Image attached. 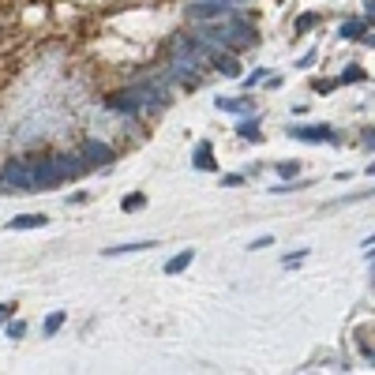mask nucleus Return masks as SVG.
<instances>
[{"label":"nucleus","mask_w":375,"mask_h":375,"mask_svg":"<svg viewBox=\"0 0 375 375\" xmlns=\"http://www.w3.org/2000/svg\"><path fill=\"white\" fill-rule=\"evenodd\" d=\"M15 315V304L12 300H4V304H0V319H12Z\"/></svg>","instance_id":"28"},{"label":"nucleus","mask_w":375,"mask_h":375,"mask_svg":"<svg viewBox=\"0 0 375 375\" xmlns=\"http://www.w3.org/2000/svg\"><path fill=\"white\" fill-rule=\"evenodd\" d=\"M263 79H267V68H255L248 79H244V86H255V83H263Z\"/></svg>","instance_id":"26"},{"label":"nucleus","mask_w":375,"mask_h":375,"mask_svg":"<svg viewBox=\"0 0 375 375\" xmlns=\"http://www.w3.org/2000/svg\"><path fill=\"white\" fill-rule=\"evenodd\" d=\"M53 162H57V169L64 173V180H79V177H86V162L79 158V150H60V154H53Z\"/></svg>","instance_id":"7"},{"label":"nucleus","mask_w":375,"mask_h":375,"mask_svg":"<svg viewBox=\"0 0 375 375\" xmlns=\"http://www.w3.org/2000/svg\"><path fill=\"white\" fill-rule=\"evenodd\" d=\"M191 263H195V248H184V252H177L169 263H165V274H184Z\"/></svg>","instance_id":"14"},{"label":"nucleus","mask_w":375,"mask_h":375,"mask_svg":"<svg viewBox=\"0 0 375 375\" xmlns=\"http://www.w3.org/2000/svg\"><path fill=\"white\" fill-rule=\"evenodd\" d=\"M278 177H282V180L300 177V165H297V162H278Z\"/></svg>","instance_id":"20"},{"label":"nucleus","mask_w":375,"mask_h":375,"mask_svg":"<svg viewBox=\"0 0 375 375\" xmlns=\"http://www.w3.org/2000/svg\"><path fill=\"white\" fill-rule=\"evenodd\" d=\"M64 319H68V312H53L49 319H45V323H42V334H45V338H53V334H60Z\"/></svg>","instance_id":"17"},{"label":"nucleus","mask_w":375,"mask_h":375,"mask_svg":"<svg viewBox=\"0 0 375 375\" xmlns=\"http://www.w3.org/2000/svg\"><path fill=\"white\" fill-rule=\"evenodd\" d=\"M158 248V241H128V244H113L106 248V259H117V255H135V252H150Z\"/></svg>","instance_id":"13"},{"label":"nucleus","mask_w":375,"mask_h":375,"mask_svg":"<svg viewBox=\"0 0 375 375\" xmlns=\"http://www.w3.org/2000/svg\"><path fill=\"white\" fill-rule=\"evenodd\" d=\"M30 177H34V188L38 191H57L64 184V173L57 169V162L49 158H30Z\"/></svg>","instance_id":"5"},{"label":"nucleus","mask_w":375,"mask_h":375,"mask_svg":"<svg viewBox=\"0 0 375 375\" xmlns=\"http://www.w3.org/2000/svg\"><path fill=\"white\" fill-rule=\"evenodd\" d=\"M338 38H346V42H368L372 45V23L368 19H349L338 27Z\"/></svg>","instance_id":"8"},{"label":"nucleus","mask_w":375,"mask_h":375,"mask_svg":"<svg viewBox=\"0 0 375 375\" xmlns=\"http://www.w3.org/2000/svg\"><path fill=\"white\" fill-rule=\"evenodd\" d=\"M315 23H319V15H315V12H304V15L297 19V34H308V30H312Z\"/></svg>","instance_id":"19"},{"label":"nucleus","mask_w":375,"mask_h":375,"mask_svg":"<svg viewBox=\"0 0 375 375\" xmlns=\"http://www.w3.org/2000/svg\"><path fill=\"white\" fill-rule=\"evenodd\" d=\"M300 188H308V180H297V177H289V180H278L274 188V195H289V191H300Z\"/></svg>","instance_id":"18"},{"label":"nucleus","mask_w":375,"mask_h":375,"mask_svg":"<svg viewBox=\"0 0 375 375\" xmlns=\"http://www.w3.org/2000/svg\"><path fill=\"white\" fill-rule=\"evenodd\" d=\"M221 4H252V0H221Z\"/></svg>","instance_id":"29"},{"label":"nucleus","mask_w":375,"mask_h":375,"mask_svg":"<svg viewBox=\"0 0 375 375\" xmlns=\"http://www.w3.org/2000/svg\"><path fill=\"white\" fill-rule=\"evenodd\" d=\"M237 135H241V139H248V143H259V139H263V132H259V117L248 113L241 124H237Z\"/></svg>","instance_id":"15"},{"label":"nucleus","mask_w":375,"mask_h":375,"mask_svg":"<svg viewBox=\"0 0 375 375\" xmlns=\"http://www.w3.org/2000/svg\"><path fill=\"white\" fill-rule=\"evenodd\" d=\"M304 255H308V248H297V252H289V255H285V267H297V263L304 259Z\"/></svg>","instance_id":"25"},{"label":"nucleus","mask_w":375,"mask_h":375,"mask_svg":"<svg viewBox=\"0 0 375 375\" xmlns=\"http://www.w3.org/2000/svg\"><path fill=\"white\" fill-rule=\"evenodd\" d=\"M289 135L300 143H338V128L330 124H293Z\"/></svg>","instance_id":"6"},{"label":"nucleus","mask_w":375,"mask_h":375,"mask_svg":"<svg viewBox=\"0 0 375 375\" xmlns=\"http://www.w3.org/2000/svg\"><path fill=\"white\" fill-rule=\"evenodd\" d=\"M191 165H195V169H203V173H214V169H218V162H214V147H210L206 139L195 143V150H191Z\"/></svg>","instance_id":"10"},{"label":"nucleus","mask_w":375,"mask_h":375,"mask_svg":"<svg viewBox=\"0 0 375 375\" xmlns=\"http://www.w3.org/2000/svg\"><path fill=\"white\" fill-rule=\"evenodd\" d=\"M218 53H221L218 45L199 38L195 30H177V34H169V42H165V57H188L203 75L214 71V57H218Z\"/></svg>","instance_id":"2"},{"label":"nucleus","mask_w":375,"mask_h":375,"mask_svg":"<svg viewBox=\"0 0 375 375\" xmlns=\"http://www.w3.org/2000/svg\"><path fill=\"white\" fill-rule=\"evenodd\" d=\"M214 71H221L226 79H241V57L229 49H221L218 57H214Z\"/></svg>","instance_id":"11"},{"label":"nucleus","mask_w":375,"mask_h":375,"mask_svg":"<svg viewBox=\"0 0 375 375\" xmlns=\"http://www.w3.org/2000/svg\"><path fill=\"white\" fill-rule=\"evenodd\" d=\"M124 210H139V206H147V195H124Z\"/></svg>","instance_id":"22"},{"label":"nucleus","mask_w":375,"mask_h":375,"mask_svg":"<svg viewBox=\"0 0 375 375\" xmlns=\"http://www.w3.org/2000/svg\"><path fill=\"white\" fill-rule=\"evenodd\" d=\"M0 177L12 184V191H38L34 188V177H30V158H8L4 165H0Z\"/></svg>","instance_id":"4"},{"label":"nucleus","mask_w":375,"mask_h":375,"mask_svg":"<svg viewBox=\"0 0 375 375\" xmlns=\"http://www.w3.org/2000/svg\"><path fill=\"white\" fill-rule=\"evenodd\" d=\"M364 75H368V71H364V68H361V64H349V68H346V71H341V75H338V79H334V86H346V83H361V79H364Z\"/></svg>","instance_id":"16"},{"label":"nucleus","mask_w":375,"mask_h":375,"mask_svg":"<svg viewBox=\"0 0 375 375\" xmlns=\"http://www.w3.org/2000/svg\"><path fill=\"white\" fill-rule=\"evenodd\" d=\"M4 334L8 338H23V334H27V323H23V319H12V323H4Z\"/></svg>","instance_id":"21"},{"label":"nucleus","mask_w":375,"mask_h":375,"mask_svg":"<svg viewBox=\"0 0 375 375\" xmlns=\"http://www.w3.org/2000/svg\"><path fill=\"white\" fill-rule=\"evenodd\" d=\"M191 30H195L199 38H206L210 45L229 49V53H244V49H255V45H259V30H255V23H248V12L233 15V19L191 23Z\"/></svg>","instance_id":"1"},{"label":"nucleus","mask_w":375,"mask_h":375,"mask_svg":"<svg viewBox=\"0 0 375 375\" xmlns=\"http://www.w3.org/2000/svg\"><path fill=\"white\" fill-rule=\"evenodd\" d=\"M49 218L45 214H19V218H8V229L12 233H23V229H45Z\"/></svg>","instance_id":"12"},{"label":"nucleus","mask_w":375,"mask_h":375,"mask_svg":"<svg viewBox=\"0 0 375 375\" xmlns=\"http://www.w3.org/2000/svg\"><path fill=\"white\" fill-rule=\"evenodd\" d=\"M312 64H315V49H308V53H304V57H300V60H297V68H312Z\"/></svg>","instance_id":"27"},{"label":"nucleus","mask_w":375,"mask_h":375,"mask_svg":"<svg viewBox=\"0 0 375 375\" xmlns=\"http://www.w3.org/2000/svg\"><path fill=\"white\" fill-rule=\"evenodd\" d=\"M244 173H226V177H221V188H237V184H244Z\"/></svg>","instance_id":"23"},{"label":"nucleus","mask_w":375,"mask_h":375,"mask_svg":"<svg viewBox=\"0 0 375 375\" xmlns=\"http://www.w3.org/2000/svg\"><path fill=\"white\" fill-rule=\"evenodd\" d=\"M270 244H274V237H255L248 244V252H263V248H270Z\"/></svg>","instance_id":"24"},{"label":"nucleus","mask_w":375,"mask_h":375,"mask_svg":"<svg viewBox=\"0 0 375 375\" xmlns=\"http://www.w3.org/2000/svg\"><path fill=\"white\" fill-rule=\"evenodd\" d=\"M218 113H233V117H248L255 113V98H214Z\"/></svg>","instance_id":"9"},{"label":"nucleus","mask_w":375,"mask_h":375,"mask_svg":"<svg viewBox=\"0 0 375 375\" xmlns=\"http://www.w3.org/2000/svg\"><path fill=\"white\" fill-rule=\"evenodd\" d=\"M79 158L86 162V169H113L117 165V150L109 147L106 139H83Z\"/></svg>","instance_id":"3"}]
</instances>
